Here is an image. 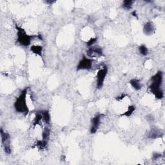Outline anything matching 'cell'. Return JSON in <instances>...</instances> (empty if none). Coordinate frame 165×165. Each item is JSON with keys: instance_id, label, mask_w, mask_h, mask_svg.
Here are the masks:
<instances>
[{"instance_id": "30bf717a", "label": "cell", "mask_w": 165, "mask_h": 165, "mask_svg": "<svg viewBox=\"0 0 165 165\" xmlns=\"http://www.w3.org/2000/svg\"><path fill=\"white\" fill-rule=\"evenodd\" d=\"M155 31V27L154 24L151 22L146 23L143 26V32L146 36H150Z\"/></svg>"}, {"instance_id": "4fadbf2b", "label": "cell", "mask_w": 165, "mask_h": 165, "mask_svg": "<svg viewBox=\"0 0 165 165\" xmlns=\"http://www.w3.org/2000/svg\"><path fill=\"white\" fill-rule=\"evenodd\" d=\"M41 113V114L43 117V120L46 123L47 125H50V114L49 110H40L39 111Z\"/></svg>"}, {"instance_id": "8992f818", "label": "cell", "mask_w": 165, "mask_h": 165, "mask_svg": "<svg viewBox=\"0 0 165 165\" xmlns=\"http://www.w3.org/2000/svg\"><path fill=\"white\" fill-rule=\"evenodd\" d=\"M86 55L90 58H100L103 56V49L100 46H92L88 48L86 51Z\"/></svg>"}, {"instance_id": "9a60e30c", "label": "cell", "mask_w": 165, "mask_h": 165, "mask_svg": "<svg viewBox=\"0 0 165 165\" xmlns=\"http://www.w3.org/2000/svg\"><path fill=\"white\" fill-rule=\"evenodd\" d=\"M134 3V1H132V0H125L123 2V8L125 10H130L132 8V5Z\"/></svg>"}, {"instance_id": "e0dca14e", "label": "cell", "mask_w": 165, "mask_h": 165, "mask_svg": "<svg viewBox=\"0 0 165 165\" xmlns=\"http://www.w3.org/2000/svg\"><path fill=\"white\" fill-rule=\"evenodd\" d=\"M42 119H43V117H42L41 113L38 111V112L36 113V117L34 121V127H36V125L40 124V123Z\"/></svg>"}, {"instance_id": "2e32d148", "label": "cell", "mask_w": 165, "mask_h": 165, "mask_svg": "<svg viewBox=\"0 0 165 165\" xmlns=\"http://www.w3.org/2000/svg\"><path fill=\"white\" fill-rule=\"evenodd\" d=\"M47 145H48V142L45 141H44L43 139L37 141L36 143V146L40 150L45 149Z\"/></svg>"}, {"instance_id": "3957f363", "label": "cell", "mask_w": 165, "mask_h": 165, "mask_svg": "<svg viewBox=\"0 0 165 165\" xmlns=\"http://www.w3.org/2000/svg\"><path fill=\"white\" fill-rule=\"evenodd\" d=\"M16 29L17 30V41L21 45L25 47H27L30 46L31 43L32 39L34 36L28 35L26 34V31L20 26L17 25V24L15 25Z\"/></svg>"}, {"instance_id": "5bb4252c", "label": "cell", "mask_w": 165, "mask_h": 165, "mask_svg": "<svg viewBox=\"0 0 165 165\" xmlns=\"http://www.w3.org/2000/svg\"><path fill=\"white\" fill-rule=\"evenodd\" d=\"M50 129L47 127L45 128V129L43 131V133H42V139L49 143V138H50Z\"/></svg>"}, {"instance_id": "ba28073f", "label": "cell", "mask_w": 165, "mask_h": 165, "mask_svg": "<svg viewBox=\"0 0 165 165\" xmlns=\"http://www.w3.org/2000/svg\"><path fill=\"white\" fill-rule=\"evenodd\" d=\"M104 116L103 114L98 113L94 118L91 119V133L92 134H94L97 132V130L100 128L101 124V118Z\"/></svg>"}, {"instance_id": "7c38bea8", "label": "cell", "mask_w": 165, "mask_h": 165, "mask_svg": "<svg viewBox=\"0 0 165 165\" xmlns=\"http://www.w3.org/2000/svg\"><path fill=\"white\" fill-rule=\"evenodd\" d=\"M130 83L131 86L136 90V91H139L142 88V84L141 83L140 80L137 79H132L130 80Z\"/></svg>"}, {"instance_id": "277c9868", "label": "cell", "mask_w": 165, "mask_h": 165, "mask_svg": "<svg viewBox=\"0 0 165 165\" xmlns=\"http://www.w3.org/2000/svg\"><path fill=\"white\" fill-rule=\"evenodd\" d=\"M0 134H1V143L3 146L4 148V150L6 154H10L12 152V150L10 148V134L7 132H5L3 130V128H1L0 130Z\"/></svg>"}, {"instance_id": "7402d4cb", "label": "cell", "mask_w": 165, "mask_h": 165, "mask_svg": "<svg viewBox=\"0 0 165 165\" xmlns=\"http://www.w3.org/2000/svg\"><path fill=\"white\" fill-rule=\"evenodd\" d=\"M126 96H127V94H122L121 95H119V96L116 97V100L117 101H121L122 100H123V99Z\"/></svg>"}, {"instance_id": "52a82bcc", "label": "cell", "mask_w": 165, "mask_h": 165, "mask_svg": "<svg viewBox=\"0 0 165 165\" xmlns=\"http://www.w3.org/2000/svg\"><path fill=\"white\" fill-rule=\"evenodd\" d=\"M93 60L84 57L79 61V63L77 65V70H89L92 68Z\"/></svg>"}, {"instance_id": "ffe728a7", "label": "cell", "mask_w": 165, "mask_h": 165, "mask_svg": "<svg viewBox=\"0 0 165 165\" xmlns=\"http://www.w3.org/2000/svg\"><path fill=\"white\" fill-rule=\"evenodd\" d=\"M97 38H92L91 40H88L87 42H86V46L87 47H91L92 46H94V45L96 43L97 41Z\"/></svg>"}, {"instance_id": "603a6c76", "label": "cell", "mask_w": 165, "mask_h": 165, "mask_svg": "<svg viewBox=\"0 0 165 165\" xmlns=\"http://www.w3.org/2000/svg\"><path fill=\"white\" fill-rule=\"evenodd\" d=\"M56 1H45V3L47 4H49V5H52L54 3H55Z\"/></svg>"}, {"instance_id": "8fae6325", "label": "cell", "mask_w": 165, "mask_h": 165, "mask_svg": "<svg viewBox=\"0 0 165 165\" xmlns=\"http://www.w3.org/2000/svg\"><path fill=\"white\" fill-rule=\"evenodd\" d=\"M31 50L35 54L40 56L41 58L43 57V47L40 45H32L31 47Z\"/></svg>"}, {"instance_id": "cb8c5ba5", "label": "cell", "mask_w": 165, "mask_h": 165, "mask_svg": "<svg viewBox=\"0 0 165 165\" xmlns=\"http://www.w3.org/2000/svg\"><path fill=\"white\" fill-rule=\"evenodd\" d=\"M132 16H135V17H136L137 18H138V17H137V14H136V11L132 12Z\"/></svg>"}, {"instance_id": "6da1fadb", "label": "cell", "mask_w": 165, "mask_h": 165, "mask_svg": "<svg viewBox=\"0 0 165 165\" xmlns=\"http://www.w3.org/2000/svg\"><path fill=\"white\" fill-rule=\"evenodd\" d=\"M163 79V72L158 71L154 76L151 77V83L148 86L150 91L158 100H161L164 97V92L163 89H162Z\"/></svg>"}, {"instance_id": "ac0fdd59", "label": "cell", "mask_w": 165, "mask_h": 165, "mask_svg": "<svg viewBox=\"0 0 165 165\" xmlns=\"http://www.w3.org/2000/svg\"><path fill=\"white\" fill-rule=\"evenodd\" d=\"M135 110H136V107H135L134 106H133V105L129 106L128 108V110L127 111V112H126L124 113H123V114H121V116H127V117L130 116L132 114L133 112L135 111Z\"/></svg>"}, {"instance_id": "5b68a950", "label": "cell", "mask_w": 165, "mask_h": 165, "mask_svg": "<svg viewBox=\"0 0 165 165\" xmlns=\"http://www.w3.org/2000/svg\"><path fill=\"white\" fill-rule=\"evenodd\" d=\"M108 74V68L106 65L103 66L97 73L96 86L97 89H101L103 86L104 79Z\"/></svg>"}, {"instance_id": "7a4b0ae2", "label": "cell", "mask_w": 165, "mask_h": 165, "mask_svg": "<svg viewBox=\"0 0 165 165\" xmlns=\"http://www.w3.org/2000/svg\"><path fill=\"white\" fill-rule=\"evenodd\" d=\"M28 89L29 88L26 87L23 90L14 104V107L16 112L19 113H23L25 116H27L29 112V109L26 101Z\"/></svg>"}, {"instance_id": "d6986e66", "label": "cell", "mask_w": 165, "mask_h": 165, "mask_svg": "<svg viewBox=\"0 0 165 165\" xmlns=\"http://www.w3.org/2000/svg\"><path fill=\"white\" fill-rule=\"evenodd\" d=\"M139 50L141 54L143 56H146L148 55V50L147 49V47H146L145 45H141L139 46Z\"/></svg>"}, {"instance_id": "9c48e42d", "label": "cell", "mask_w": 165, "mask_h": 165, "mask_svg": "<svg viewBox=\"0 0 165 165\" xmlns=\"http://www.w3.org/2000/svg\"><path fill=\"white\" fill-rule=\"evenodd\" d=\"M163 136V132H162L160 129L155 128V127L152 128L151 130L149 131L148 134H147L148 138H150V139H157V138H159Z\"/></svg>"}, {"instance_id": "44dd1931", "label": "cell", "mask_w": 165, "mask_h": 165, "mask_svg": "<svg viewBox=\"0 0 165 165\" xmlns=\"http://www.w3.org/2000/svg\"><path fill=\"white\" fill-rule=\"evenodd\" d=\"M161 154H159V153H154L152 155V159L153 160H157L161 157Z\"/></svg>"}]
</instances>
